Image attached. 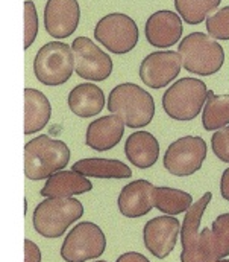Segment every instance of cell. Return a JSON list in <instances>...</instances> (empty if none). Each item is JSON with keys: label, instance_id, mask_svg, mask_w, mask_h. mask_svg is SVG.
<instances>
[{"label": "cell", "instance_id": "6da1fadb", "mask_svg": "<svg viewBox=\"0 0 229 262\" xmlns=\"http://www.w3.org/2000/svg\"><path fill=\"white\" fill-rule=\"evenodd\" d=\"M70 156V148L62 140L37 136L24 145V174L34 182L47 180L68 165Z\"/></svg>", "mask_w": 229, "mask_h": 262}, {"label": "cell", "instance_id": "7a4b0ae2", "mask_svg": "<svg viewBox=\"0 0 229 262\" xmlns=\"http://www.w3.org/2000/svg\"><path fill=\"white\" fill-rule=\"evenodd\" d=\"M108 110L134 130L147 127L155 116V101L149 92L134 82L115 85L108 96Z\"/></svg>", "mask_w": 229, "mask_h": 262}, {"label": "cell", "instance_id": "3957f363", "mask_svg": "<svg viewBox=\"0 0 229 262\" xmlns=\"http://www.w3.org/2000/svg\"><path fill=\"white\" fill-rule=\"evenodd\" d=\"M182 67L199 76L217 73L225 63V51L220 43L208 34L191 32L184 37L177 46Z\"/></svg>", "mask_w": 229, "mask_h": 262}, {"label": "cell", "instance_id": "277c9868", "mask_svg": "<svg viewBox=\"0 0 229 262\" xmlns=\"http://www.w3.org/2000/svg\"><path fill=\"white\" fill-rule=\"evenodd\" d=\"M84 204L76 198H44L34 210L32 224L38 235L57 239L84 216Z\"/></svg>", "mask_w": 229, "mask_h": 262}, {"label": "cell", "instance_id": "5b68a950", "mask_svg": "<svg viewBox=\"0 0 229 262\" xmlns=\"http://www.w3.org/2000/svg\"><path fill=\"white\" fill-rule=\"evenodd\" d=\"M211 200L213 194L205 192L185 212L181 226V262H213L208 244L211 229L205 227L200 230L202 216Z\"/></svg>", "mask_w": 229, "mask_h": 262}, {"label": "cell", "instance_id": "8992f818", "mask_svg": "<svg viewBox=\"0 0 229 262\" xmlns=\"http://www.w3.org/2000/svg\"><path fill=\"white\" fill-rule=\"evenodd\" d=\"M208 99V89L202 79L181 78L163 95V108L174 121H193L199 116Z\"/></svg>", "mask_w": 229, "mask_h": 262}, {"label": "cell", "instance_id": "52a82bcc", "mask_svg": "<svg viewBox=\"0 0 229 262\" xmlns=\"http://www.w3.org/2000/svg\"><path fill=\"white\" fill-rule=\"evenodd\" d=\"M74 72V55L70 45L49 41L37 52L34 60L35 78L49 87L65 84Z\"/></svg>", "mask_w": 229, "mask_h": 262}, {"label": "cell", "instance_id": "ba28073f", "mask_svg": "<svg viewBox=\"0 0 229 262\" xmlns=\"http://www.w3.org/2000/svg\"><path fill=\"white\" fill-rule=\"evenodd\" d=\"M107 250L104 230L91 221L76 224L61 246V258L65 262H85L100 258Z\"/></svg>", "mask_w": 229, "mask_h": 262}, {"label": "cell", "instance_id": "9c48e42d", "mask_svg": "<svg viewBox=\"0 0 229 262\" xmlns=\"http://www.w3.org/2000/svg\"><path fill=\"white\" fill-rule=\"evenodd\" d=\"M94 38L111 54L124 55L138 43V26L132 17L121 12H111L97 21Z\"/></svg>", "mask_w": 229, "mask_h": 262}, {"label": "cell", "instance_id": "30bf717a", "mask_svg": "<svg viewBox=\"0 0 229 262\" xmlns=\"http://www.w3.org/2000/svg\"><path fill=\"white\" fill-rule=\"evenodd\" d=\"M207 152V143L200 136H184L169 145L163 163L172 176L190 177L202 168Z\"/></svg>", "mask_w": 229, "mask_h": 262}, {"label": "cell", "instance_id": "8fae6325", "mask_svg": "<svg viewBox=\"0 0 229 262\" xmlns=\"http://www.w3.org/2000/svg\"><path fill=\"white\" fill-rule=\"evenodd\" d=\"M71 49L74 55V72L78 73V76L94 82L105 81L111 76L114 67L111 57L99 46H96L91 38H74Z\"/></svg>", "mask_w": 229, "mask_h": 262}, {"label": "cell", "instance_id": "7c38bea8", "mask_svg": "<svg viewBox=\"0 0 229 262\" xmlns=\"http://www.w3.org/2000/svg\"><path fill=\"white\" fill-rule=\"evenodd\" d=\"M181 226L182 224L179 223V220L170 215L149 220L143 229L144 247L157 259H166L176 247Z\"/></svg>", "mask_w": 229, "mask_h": 262}, {"label": "cell", "instance_id": "4fadbf2b", "mask_svg": "<svg viewBox=\"0 0 229 262\" xmlns=\"http://www.w3.org/2000/svg\"><path fill=\"white\" fill-rule=\"evenodd\" d=\"M182 60L174 51H158L149 54L140 64V78L150 89L167 87L181 73Z\"/></svg>", "mask_w": 229, "mask_h": 262}, {"label": "cell", "instance_id": "5bb4252c", "mask_svg": "<svg viewBox=\"0 0 229 262\" xmlns=\"http://www.w3.org/2000/svg\"><path fill=\"white\" fill-rule=\"evenodd\" d=\"M81 20L78 0H47L44 6V28L49 35L62 40L74 34Z\"/></svg>", "mask_w": 229, "mask_h": 262}, {"label": "cell", "instance_id": "9a60e30c", "mask_svg": "<svg viewBox=\"0 0 229 262\" xmlns=\"http://www.w3.org/2000/svg\"><path fill=\"white\" fill-rule=\"evenodd\" d=\"M182 21L184 20L181 18L179 14L169 9H161L154 12L147 18L144 26L147 43L158 49L174 46L181 40L184 32Z\"/></svg>", "mask_w": 229, "mask_h": 262}, {"label": "cell", "instance_id": "2e32d148", "mask_svg": "<svg viewBox=\"0 0 229 262\" xmlns=\"http://www.w3.org/2000/svg\"><path fill=\"white\" fill-rule=\"evenodd\" d=\"M154 185L147 180H134L128 183L117 198L118 210L126 218H140L147 215L154 209L152 192Z\"/></svg>", "mask_w": 229, "mask_h": 262}, {"label": "cell", "instance_id": "e0dca14e", "mask_svg": "<svg viewBox=\"0 0 229 262\" xmlns=\"http://www.w3.org/2000/svg\"><path fill=\"white\" fill-rule=\"evenodd\" d=\"M124 134V122L117 115L102 116L87 127L85 143L97 152H104L117 146Z\"/></svg>", "mask_w": 229, "mask_h": 262}, {"label": "cell", "instance_id": "ac0fdd59", "mask_svg": "<svg viewBox=\"0 0 229 262\" xmlns=\"http://www.w3.org/2000/svg\"><path fill=\"white\" fill-rule=\"evenodd\" d=\"M67 102L71 113L84 119L97 116L107 105L104 90L93 82H82L71 89Z\"/></svg>", "mask_w": 229, "mask_h": 262}, {"label": "cell", "instance_id": "d6986e66", "mask_svg": "<svg viewBox=\"0 0 229 262\" xmlns=\"http://www.w3.org/2000/svg\"><path fill=\"white\" fill-rule=\"evenodd\" d=\"M124 154L135 168H152L160 157V142L149 131H135L126 139Z\"/></svg>", "mask_w": 229, "mask_h": 262}, {"label": "cell", "instance_id": "ffe728a7", "mask_svg": "<svg viewBox=\"0 0 229 262\" xmlns=\"http://www.w3.org/2000/svg\"><path fill=\"white\" fill-rule=\"evenodd\" d=\"M93 189V183L76 171H59L50 176L40 194L44 198H71L87 194Z\"/></svg>", "mask_w": 229, "mask_h": 262}, {"label": "cell", "instance_id": "44dd1931", "mask_svg": "<svg viewBox=\"0 0 229 262\" xmlns=\"http://www.w3.org/2000/svg\"><path fill=\"white\" fill-rule=\"evenodd\" d=\"M52 116V105L47 96L37 89H24V134L44 130Z\"/></svg>", "mask_w": 229, "mask_h": 262}, {"label": "cell", "instance_id": "7402d4cb", "mask_svg": "<svg viewBox=\"0 0 229 262\" xmlns=\"http://www.w3.org/2000/svg\"><path fill=\"white\" fill-rule=\"evenodd\" d=\"M73 171L85 176V177H94V179H114V180H123L131 179L132 171L131 168L117 160V159H82L73 163Z\"/></svg>", "mask_w": 229, "mask_h": 262}, {"label": "cell", "instance_id": "603a6c76", "mask_svg": "<svg viewBox=\"0 0 229 262\" xmlns=\"http://www.w3.org/2000/svg\"><path fill=\"white\" fill-rule=\"evenodd\" d=\"M152 203L160 212L166 215H179L187 212L193 204V196L185 191L167 188V186H155L152 192Z\"/></svg>", "mask_w": 229, "mask_h": 262}, {"label": "cell", "instance_id": "cb8c5ba5", "mask_svg": "<svg viewBox=\"0 0 229 262\" xmlns=\"http://www.w3.org/2000/svg\"><path fill=\"white\" fill-rule=\"evenodd\" d=\"M202 125L205 131H217L229 125V93L216 95L208 90V99L202 113Z\"/></svg>", "mask_w": 229, "mask_h": 262}, {"label": "cell", "instance_id": "d4e9b609", "mask_svg": "<svg viewBox=\"0 0 229 262\" xmlns=\"http://www.w3.org/2000/svg\"><path fill=\"white\" fill-rule=\"evenodd\" d=\"M222 0H174V8L188 25H199L216 12Z\"/></svg>", "mask_w": 229, "mask_h": 262}, {"label": "cell", "instance_id": "484cf974", "mask_svg": "<svg viewBox=\"0 0 229 262\" xmlns=\"http://www.w3.org/2000/svg\"><path fill=\"white\" fill-rule=\"evenodd\" d=\"M208 244L213 262L229 256V212L219 215L213 221Z\"/></svg>", "mask_w": 229, "mask_h": 262}, {"label": "cell", "instance_id": "4316f807", "mask_svg": "<svg viewBox=\"0 0 229 262\" xmlns=\"http://www.w3.org/2000/svg\"><path fill=\"white\" fill-rule=\"evenodd\" d=\"M205 26L207 32L213 38L229 41V6L220 8L214 14H211L207 18Z\"/></svg>", "mask_w": 229, "mask_h": 262}, {"label": "cell", "instance_id": "83f0119b", "mask_svg": "<svg viewBox=\"0 0 229 262\" xmlns=\"http://www.w3.org/2000/svg\"><path fill=\"white\" fill-rule=\"evenodd\" d=\"M38 35V14L32 0L24 2V49H29Z\"/></svg>", "mask_w": 229, "mask_h": 262}, {"label": "cell", "instance_id": "f1b7e54d", "mask_svg": "<svg viewBox=\"0 0 229 262\" xmlns=\"http://www.w3.org/2000/svg\"><path fill=\"white\" fill-rule=\"evenodd\" d=\"M213 152L223 163H229V125L217 130L211 137Z\"/></svg>", "mask_w": 229, "mask_h": 262}, {"label": "cell", "instance_id": "f546056e", "mask_svg": "<svg viewBox=\"0 0 229 262\" xmlns=\"http://www.w3.org/2000/svg\"><path fill=\"white\" fill-rule=\"evenodd\" d=\"M24 262H41V250L31 239H24Z\"/></svg>", "mask_w": 229, "mask_h": 262}, {"label": "cell", "instance_id": "4dcf8cb0", "mask_svg": "<svg viewBox=\"0 0 229 262\" xmlns=\"http://www.w3.org/2000/svg\"><path fill=\"white\" fill-rule=\"evenodd\" d=\"M115 262H150L144 255L137 253V252H126L123 255H120Z\"/></svg>", "mask_w": 229, "mask_h": 262}, {"label": "cell", "instance_id": "1f68e13d", "mask_svg": "<svg viewBox=\"0 0 229 262\" xmlns=\"http://www.w3.org/2000/svg\"><path fill=\"white\" fill-rule=\"evenodd\" d=\"M220 194L222 198L229 201V168H226L220 179Z\"/></svg>", "mask_w": 229, "mask_h": 262}, {"label": "cell", "instance_id": "d6a6232c", "mask_svg": "<svg viewBox=\"0 0 229 262\" xmlns=\"http://www.w3.org/2000/svg\"><path fill=\"white\" fill-rule=\"evenodd\" d=\"M216 262H229V259H219V261Z\"/></svg>", "mask_w": 229, "mask_h": 262}, {"label": "cell", "instance_id": "836d02e7", "mask_svg": "<svg viewBox=\"0 0 229 262\" xmlns=\"http://www.w3.org/2000/svg\"><path fill=\"white\" fill-rule=\"evenodd\" d=\"M94 262H108V261H94Z\"/></svg>", "mask_w": 229, "mask_h": 262}]
</instances>
